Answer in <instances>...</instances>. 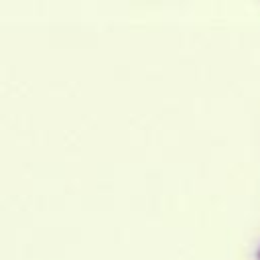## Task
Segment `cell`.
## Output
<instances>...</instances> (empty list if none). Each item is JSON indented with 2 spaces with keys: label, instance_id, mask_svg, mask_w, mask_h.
I'll return each mask as SVG.
<instances>
[{
  "label": "cell",
  "instance_id": "6da1fadb",
  "mask_svg": "<svg viewBox=\"0 0 260 260\" xmlns=\"http://www.w3.org/2000/svg\"><path fill=\"white\" fill-rule=\"evenodd\" d=\"M256 258H258V260H260V248H258V252H256Z\"/></svg>",
  "mask_w": 260,
  "mask_h": 260
}]
</instances>
